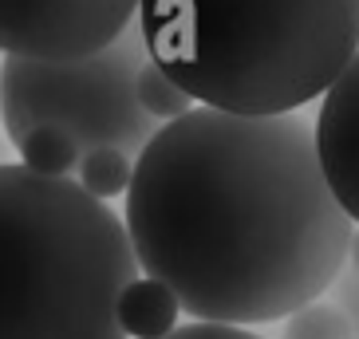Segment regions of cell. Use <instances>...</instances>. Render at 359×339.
Returning <instances> with one entry per match:
<instances>
[{
	"label": "cell",
	"mask_w": 359,
	"mask_h": 339,
	"mask_svg": "<svg viewBox=\"0 0 359 339\" xmlns=\"http://www.w3.org/2000/svg\"><path fill=\"white\" fill-rule=\"evenodd\" d=\"M123 225L138 268L158 276L186 316L241 328L324 296L355 229L308 118L222 106H190L150 134Z\"/></svg>",
	"instance_id": "6da1fadb"
},
{
	"label": "cell",
	"mask_w": 359,
	"mask_h": 339,
	"mask_svg": "<svg viewBox=\"0 0 359 339\" xmlns=\"http://www.w3.org/2000/svg\"><path fill=\"white\" fill-rule=\"evenodd\" d=\"M147 55L201 106L280 115L359 48V0H138Z\"/></svg>",
	"instance_id": "7a4b0ae2"
},
{
	"label": "cell",
	"mask_w": 359,
	"mask_h": 339,
	"mask_svg": "<svg viewBox=\"0 0 359 339\" xmlns=\"http://www.w3.org/2000/svg\"><path fill=\"white\" fill-rule=\"evenodd\" d=\"M127 225L75 178L0 166V339H127Z\"/></svg>",
	"instance_id": "3957f363"
},
{
	"label": "cell",
	"mask_w": 359,
	"mask_h": 339,
	"mask_svg": "<svg viewBox=\"0 0 359 339\" xmlns=\"http://www.w3.org/2000/svg\"><path fill=\"white\" fill-rule=\"evenodd\" d=\"M147 60V40L138 20L111 43L87 55L40 60V55H4L0 64V123L16 142L32 127H55L75 146H115L135 154L162 127L138 103V67Z\"/></svg>",
	"instance_id": "277c9868"
},
{
	"label": "cell",
	"mask_w": 359,
	"mask_h": 339,
	"mask_svg": "<svg viewBox=\"0 0 359 339\" xmlns=\"http://www.w3.org/2000/svg\"><path fill=\"white\" fill-rule=\"evenodd\" d=\"M138 20V0H0V52L64 60L111 43Z\"/></svg>",
	"instance_id": "5b68a950"
},
{
	"label": "cell",
	"mask_w": 359,
	"mask_h": 339,
	"mask_svg": "<svg viewBox=\"0 0 359 339\" xmlns=\"http://www.w3.org/2000/svg\"><path fill=\"white\" fill-rule=\"evenodd\" d=\"M312 130L327 186L344 213L359 225V48L320 95Z\"/></svg>",
	"instance_id": "8992f818"
},
{
	"label": "cell",
	"mask_w": 359,
	"mask_h": 339,
	"mask_svg": "<svg viewBox=\"0 0 359 339\" xmlns=\"http://www.w3.org/2000/svg\"><path fill=\"white\" fill-rule=\"evenodd\" d=\"M178 316H182L178 296L162 284L158 276H147L142 268H138V276L123 288V296H118V324L135 339L166 335L178 324Z\"/></svg>",
	"instance_id": "52a82bcc"
},
{
	"label": "cell",
	"mask_w": 359,
	"mask_h": 339,
	"mask_svg": "<svg viewBox=\"0 0 359 339\" xmlns=\"http://www.w3.org/2000/svg\"><path fill=\"white\" fill-rule=\"evenodd\" d=\"M12 146H16V154H20L24 166L40 170V174H60V178H72L75 166H79V158H83V150L75 146L64 130H55V127L24 130Z\"/></svg>",
	"instance_id": "ba28073f"
},
{
	"label": "cell",
	"mask_w": 359,
	"mask_h": 339,
	"mask_svg": "<svg viewBox=\"0 0 359 339\" xmlns=\"http://www.w3.org/2000/svg\"><path fill=\"white\" fill-rule=\"evenodd\" d=\"M130 174H135V154L115 150V146H95V150H87L83 158H79V166H75L72 178L79 181L87 193L111 202V198H118V193H127Z\"/></svg>",
	"instance_id": "9c48e42d"
},
{
	"label": "cell",
	"mask_w": 359,
	"mask_h": 339,
	"mask_svg": "<svg viewBox=\"0 0 359 339\" xmlns=\"http://www.w3.org/2000/svg\"><path fill=\"white\" fill-rule=\"evenodd\" d=\"M355 328L351 312L339 304H320V296L285 316V339H355Z\"/></svg>",
	"instance_id": "30bf717a"
},
{
	"label": "cell",
	"mask_w": 359,
	"mask_h": 339,
	"mask_svg": "<svg viewBox=\"0 0 359 339\" xmlns=\"http://www.w3.org/2000/svg\"><path fill=\"white\" fill-rule=\"evenodd\" d=\"M135 91H138V103L147 106L150 115L158 118V123H166V118H178V115H186L194 106V99L182 91L174 79H170L166 71H162L154 60H142V67H138V83H135Z\"/></svg>",
	"instance_id": "8fae6325"
},
{
	"label": "cell",
	"mask_w": 359,
	"mask_h": 339,
	"mask_svg": "<svg viewBox=\"0 0 359 339\" xmlns=\"http://www.w3.org/2000/svg\"><path fill=\"white\" fill-rule=\"evenodd\" d=\"M154 339H261L253 335V331H245L241 324H217V319H194V324H186V328H174L166 331V335H154Z\"/></svg>",
	"instance_id": "7c38bea8"
}]
</instances>
